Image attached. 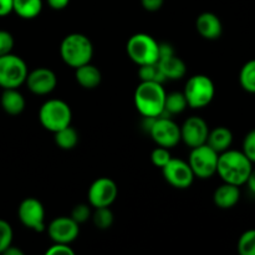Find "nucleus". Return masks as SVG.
Returning a JSON list of instances; mask_svg holds the SVG:
<instances>
[{
    "mask_svg": "<svg viewBox=\"0 0 255 255\" xmlns=\"http://www.w3.org/2000/svg\"><path fill=\"white\" fill-rule=\"evenodd\" d=\"M253 169V163L243 151L227 149L219 153L218 164H217V174L226 183L234 186H243L248 181V177Z\"/></svg>",
    "mask_w": 255,
    "mask_h": 255,
    "instance_id": "1",
    "label": "nucleus"
},
{
    "mask_svg": "<svg viewBox=\"0 0 255 255\" xmlns=\"http://www.w3.org/2000/svg\"><path fill=\"white\" fill-rule=\"evenodd\" d=\"M166 95L163 84L141 81L134 91V106L143 117H159L164 112Z\"/></svg>",
    "mask_w": 255,
    "mask_h": 255,
    "instance_id": "2",
    "label": "nucleus"
},
{
    "mask_svg": "<svg viewBox=\"0 0 255 255\" xmlns=\"http://www.w3.org/2000/svg\"><path fill=\"white\" fill-rule=\"evenodd\" d=\"M60 55L67 66L72 69L91 62L94 56V46L86 35L72 32L66 35L60 45Z\"/></svg>",
    "mask_w": 255,
    "mask_h": 255,
    "instance_id": "3",
    "label": "nucleus"
},
{
    "mask_svg": "<svg viewBox=\"0 0 255 255\" xmlns=\"http://www.w3.org/2000/svg\"><path fill=\"white\" fill-rule=\"evenodd\" d=\"M126 51L129 59L138 66L156 64L159 59V42L146 32H137L127 41Z\"/></svg>",
    "mask_w": 255,
    "mask_h": 255,
    "instance_id": "4",
    "label": "nucleus"
},
{
    "mask_svg": "<svg viewBox=\"0 0 255 255\" xmlns=\"http://www.w3.org/2000/svg\"><path fill=\"white\" fill-rule=\"evenodd\" d=\"M72 111L69 104L59 99L45 101L39 110V121L47 131L57 132L59 129L71 125Z\"/></svg>",
    "mask_w": 255,
    "mask_h": 255,
    "instance_id": "5",
    "label": "nucleus"
},
{
    "mask_svg": "<svg viewBox=\"0 0 255 255\" xmlns=\"http://www.w3.org/2000/svg\"><path fill=\"white\" fill-rule=\"evenodd\" d=\"M187 105L191 109L201 110L208 106L216 95V86L207 75H194L189 77L183 90Z\"/></svg>",
    "mask_w": 255,
    "mask_h": 255,
    "instance_id": "6",
    "label": "nucleus"
},
{
    "mask_svg": "<svg viewBox=\"0 0 255 255\" xmlns=\"http://www.w3.org/2000/svg\"><path fill=\"white\" fill-rule=\"evenodd\" d=\"M27 65L20 56L6 54L0 56V87L19 89L26 81Z\"/></svg>",
    "mask_w": 255,
    "mask_h": 255,
    "instance_id": "7",
    "label": "nucleus"
},
{
    "mask_svg": "<svg viewBox=\"0 0 255 255\" xmlns=\"http://www.w3.org/2000/svg\"><path fill=\"white\" fill-rule=\"evenodd\" d=\"M218 157V152L214 151L207 143L192 148L188 163L193 171L194 177L201 179H208L213 177L217 173Z\"/></svg>",
    "mask_w": 255,
    "mask_h": 255,
    "instance_id": "8",
    "label": "nucleus"
},
{
    "mask_svg": "<svg viewBox=\"0 0 255 255\" xmlns=\"http://www.w3.org/2000/svg\"><path fill=\"white\" fill-rule=\"evenodd\" d=\"M148 133L157 146L166 148H173L181 141V127L167 115H161L153 120Z\"/></svg>",
    "mask_w": 255,
    "mask_h": 255,
    "instance_id": "9",
    "label": "nucleus"
},
{
    "mask_svg": "<svg viewBox=\"0 0 255 255\" xmlns=\"http://www.w3.org/2000/svg\"><path fill=\"white\" fill-rule=\"evenodd\" d=\"M17 217L25 228L41 233L46 231L45 224V208L36 198H26L17 208Z\"/></svg>",
    "mask_w": 255,
    "mask_h": 255,
    "instance_id": "10",
    "label": "nucleus"
},
{
    "mask_svg": "<svg viewBox=\"0 0 255 255\" xmlns=\"http://www.w3.org/2000/svg\"><path fill=\"white\" fill-rule=\"evenodd\" d=\"M162 174L167 183L177 189L189 188L196 178L188 162L181 158H171L162 168Z\"/></svg>",
    "mask_w": 255,
    "mask_h": 255,
    "instance_id": "11",
    "label": "nucleus"
},
{
    "mask_svg": "<svg viewBox=\"0 0 255 255\" xmlns=\"http://www.w3.org/2000/svg\"><path fill=\"white\" fill-rule=\"evenodd\" d=\"M119 196V188L115 181L107 177H101L96 181L92 182L87 192L90 206L94 208H101V207H110Z\"/></svg>",
    "mask_w": 255,
    "mask_h": 255,
    "instance_id": "12",
    "label": "nucleus"
},
{
    "mask_svg": "<svg viewBox=\"0 0 255 255\" xmlns=\"http://www.w3.org/2000/svg\"><path fill=\"white\" fill-rule=\"evenodd\" d=\"M47 236L54 243L70 244L76 241L80 234V224L71 217H57L46 227Z\"/></svg>",
    "mask_w": 255,
    "mask_h": 255,
    "instance_id": "13",
    "label": "nucleus"
},
{
    "mask_svg": "<svg viewBox=\"0 0 255 255\" xmlns=\"http://www.w3.org/2000/svg\"><path fill=\"white\" fill-rule=\"evenodd\" d=\"M208 134V124L198 116L188 117L181 127V141H183L189 148L207 143Z\"/></svg>",
    "mask_w": 255,
    "mask_h": 255,
    "instance_id": "14",
    "label": "nucleus"
},
{
    "mask_svg": "<svg viewBox=\"0 0 255 255\" xmlns=\"http://www.w3.org/2000/svg\"><path fill=\"white\" fill-rule=\"evenodd\" d=\"M25 84L34 95H49L56 89L57 76L47 67H37L27 74Z\"/></svg>",
    "mask_w": 255,
    "mask_h": 255,
    "instance_id": "15",
    "label": "nucleus"
},
{
    "mask_svg": "<svg viewBox=\"0 0 255 255\" xmlns=\"http://www.w3.org/2000/svg\"><path fill=\"white\" fill-rule=\"evenodd\" d=\"M196 29L203 39L217 40L222 36L223 25L221 19L214 12L206 11L199 14L197 17Z\"/></svg>",
    "mask_w": 255,
    "mask_h": 255,
    "instance_id": "16",
    "label": "nucleus"
},
{
    "mask_svg": "<svg viewBox=\"0 0 255 255\" xmlns=\"http://www.w3.org/2000/svg\"><path fill=\"white\" fill-rule=\"evenodd\" d=\"M239 199H241L239 187L231 183H226V182L222 186H219L213 194L214 204L221 209L233 208L237 206Z\"/></svg>",
    "mask_w": 255,
    "mask_h": 255,
    "instance_id": "17",
    "label": "nucleus"
},
{
    "mask_svg": "<svg viewBox=\"0 0 255 255\" xmlns=\"http://www.w3.org/2000/svg\"><path fill=\"white\" fill-rule=\"evenodd\" d=\"M157 66L159 67L166 80H181L186 76V62L181 57L177 56L176 54L158 59Z\"/></svg>",
    "mask_w": 255,
    "mask_h": 255,
    "instance_id": "18",
    "label": "nucleus"
},
{
    "mask_svg": "<svg viewBox=\"0 0 255 255\" xmlns=\"http://www.w3.org/2000/svg\"><path fill=\"white\" fill-rule=\"evenodd\" d=\"M75 70H76L75 71V77H76L77 84L81 87H84V89L94 90L99 87L100 84H101V71L95 65H92L91 62L82 65V66L77 67Z\"/></svg>",
    "mask_w": 255,
    "mask_h": 255,
    "instance_id": "19",
    "label": "nucleus"
},
{
    "mask_svg": "<svg viewBox=\"0 0 255 255\" xmlns=\"http://www.w3.org/2000/svg\"><path fill=\"white\" fill-rule=\"evenodd\" d=\"M0 104L7 115L17 116L24 111L26 102H25L24 96L17 91V89H5L1 95Z\"/></svg>",
    "mask_w": 255,
    "mask_h": 255,
    "instance_id": "20",
    "label": "nucleus"
},
{
    "mask_svg": "<svg viewBox=\"0 0 255 255\" xmlns=\"http://www.w3.org/2000/svg\"><path fill=\"white\" fill-rule=\"evenodd\" d=\"M232 143H233V133L227 127L219 126L209 131L207 144L218 153H222V152L231 148Z\"/></svg>",
    "mask_w": 255,
    "mask_h": 255,
    "instance_id": "21",
    "label": "nucleus"
},
{
    "mask_svg": "<svg viewBox=\"0 0 255 255\" xmlns=\"http://www.w3.org/2000/svg\"><path fill=\"white\" fill-rule=\"evenodd\" d=\"M41 10L42 0H14V5H12V11L25 20L37 17Z\"/></svg>",
    "mask_w": 255,
    "mask_h": 255,
    "instance_id": "22",
    "label": "nucleus"
},
{
    "mask_svg": "<svg viewBox=\"0 0 255 255\" xmlns=\"http://www.w3.org/2000/svg\"><path fill=\"white\" fill-rule=\"evenodd\" d=\"M54 138L56 146L59 148L65 149V151L75 148L77 143H79V133H77V131L74 127H71V125L55 132Z\"/></svg>",
    "mask_w": 255,
    "mask_h": 255,
    "instance_id": "23",
    "label": "nucleus"
},
{
    "mask_svg": "<svg viewBox=\"0 0 255 255\" xmlns=\"http://www.w3.org/2000/svg\"><path fill=\"white\" fill-rule=\"evenodd\" d=\"M187 100L183 92H169L166 95L164 101V112L162 115L172 117L173 115H179L187 109Z\"/></svg>",
    "mask_w": 255,
    "mask_h": 255,
    "instance_id": "24",
    "label": "nucleus"
},
{
    "mask_svg": "<svg viewBox=\"0 0 255 255\" xmlns=\"http://www.w3.org/2000/svg\"><path fill=\"white\" fill-rule=\"evenodd\" d=\"M242 89L249 94H255V59L246 62L239 74Z\"/></svg>",
    "mask_w": 255,
    "mask_h": 255,
    "instance_id": "25",
    "label": "nucleus"
},
{
    "mask_svg": "<svg viewBox=\"0 0 255 255\" xmlns=\"http://www.w3.org/2000/svg\"><path fill=\"white\" fill-rule=\"evenodd\" d=\"M96 211L91 214L92 222H94L95 227L101 231H106V229L111 228L114 224V213L110 209V207H101V208H95Z\"/></svg>",
    "mask_w": 255,
    "mask_h": 255,
    "instance_id": "26",
    "label": "nucleus"
},
{
    "mask_svg": "<svg viewBox=\"0 0 255 255\" xmlns=\"http://www.w3.org/2000/svg\"><path fill=\"white\" fill-rule=\"evenodd\" d=\"M138 76L141 81H152L158 82V84H163L164 81H167L159 67L157 66V62L156 64L141 65L138 69Z\"/></svg>",
    "mask_w": 255,
    "mask_h": 255,
    "instance_id": "27",
    "label": "nucleus"
},
{
    "mask_svg": "<svg viewBox=\"0 0 255 255\" xmlns=\"http://www.w3.org/2000/svg\"><path fill=\"white\" fill-rule=\"evenodd\" d=\"M238 252L242 255H255V229L242 234L238 241Z\"/></svg>",
    "mask_w": 255,
    "mask_h": 255,
    "instance_id": "28",
    "label": "nucleus"
},
{
    "mask_svg": "<svg viewBox=\"0 0 255 255\" xmlns=\"http://www.w3.org/2000/svg\"><path fill=\"white\" fill-rule=\"evenodd\" d=\"M12 228L6 221L0 219V254L4 253L12 244Z\"/></svg>",
    "mask_w": 255,
    "mask_h": 255,
    "instance_id": "29",
    "label": "nucleus"
},
{
    "mask_svg": "<svg viewBox=\"0 0 255 255\" xmlns=\"http://www.w3.org/2000/svg\"><path fill=\"white\" fill-rule=\"evenodd\" d=\"M171 152H169V148H166V147L158 146L152 151L151 153V161L153 163V166L158 167V168H163L169 161H171Z\"/></svg>",
    "mask_w": 255,
    "mask_h": 255,
    "instance_id": "30",
    "label": "nucleus"
},
{
    "mask_svg": "<svg viewBox=\"0 0 255 255\" xmlns=\"http://www.w3.org/2000/svg\"><path fill=\"white\" fill-rule=\"evenodd\" d=\"M91 209H90V207L87 206V204L80 203L76 204V206L72 208L71 218L74 219L76 223L81 224L85 223L86 221H89V219L91 218Z\"/></svg>",
    "mask_w": 255,
    "mask_h": 255,
    "instance_id": "31",
    "label": "nucleus"
},
{
    "mask_svg": "<svg viewBox=\"0 0 255 255\" xmlns=\"http://www.w3.org/2000/svg\"><path fill=\"white\" fill-rule=\"evenodd\" d=\"M243 153L252 163H255V129L248 132L243 141Z\"/></svg>",
    "mask_w": 255,
    "mask_h": 255,
    "instance_id": "32",
    "label": "nucleus"
},
{
    "mask_svg": "<svg viewBox=\"0 0 255 255\" xmlns=\"http://www.w3.org/2000/svg\"><path fill=\"white\" fill-rule=\"evenodd\" d=\"M14 47V37L6 30H0V56L10 54Z\"/></svg>",
    "mask_w": 255,
    "mask_h": 255,
    "instance_id": "33",
    "label": "nucleus"
},
{
    "mask_svg": "<svg viewBox=\"0 0 255 255\" xmlns=\"http://www.w3.org/2000/svg\"><path fill=\"white\" fill-rule=\"evenodd\" d=\"M75 252L72 251L69 244L54 243L46 251V255H74Z\"/></svg>",
    "mask_w": 255,
    "mask_h": 255,
    "instance_id": "34",
    "label": "nucleus"
},
{
    "mask_svg": "<svg viewBox=\"0 0 255 255\" xmlns=\"http://www.w3.org/2000/svg\"><path fill=\"white\" fill-rule=\"evenodd\" d=\"M141 4L147 11H158L164 4V0H141Z\"/></svg>",
    "mask_w": 255,
    "mask_h": 255,
    "instance_id": "35",
    "label": "nucleus"
},
{
    "mask_svg": "<svg viewBox=\"0 0 255 255\" xmlns=\"http://www.w3.org/2000/svg\"><path fill=\"white\" fill-rule=\"evenodd\" d=\"M12 5L14 0H0V17L6 16L12 12Z\"/></svg>",
    "mask_w": 255,
    "mask_h": 255,
    "instance_id": "36",
    "label": "nucleus"
},
{
    "mask_svg": "<svg viewBox=\"0 0 255 255\" xmlns=\"http://www.w3.org/2000/svg\"><path fill=\"white\" fill-rule=\"evenodd\" d=\"M171 55H174V49L171 44H168V42L159 44V59L161 57L171 56Z\"/></svg>",
    "mask_w": 255,
    "mask_h": 255,
    "instance_id": "37",
    "label": "nucleus"
},
{
    "mask_svg": "<svg viewBox=\"0 0 255 255\" xmlns=\"http://www.w3.org/2000/svg\"><path fill=\"white\" fill-rule=\"evenodd\" d=\"M70 0H47V4L54 10H62L69 5Z\"/></svg>",
    "mask_w": 255,
    "mask_h": 255,
    "instance_id": "38",
    "label": "nucleus"
},
{
    "mask_svg": "<svg viewBox=\"0 0 255 255\" xmlns=\"http://www.w3.org/2000/svg\"><path fill=\"white\" fill-rule=\"evenodd\" d=\"M247 186H248L249 191L252 192V193L255 194V169L253 168L252 169L251 174H249L248 177V181H247Z\"/></svg>",
    "mask_w": 255,
    "mask_h": 255,
    "instance_id": "39",
    "label": "nucleus"
},
{
    "mask_svg": "<svg viewBox=\"0 0 255 255\" xmlns=\"http://www.w3.org/2000/svg\"><path fill=\"white\" fill-rule=\"evenodd\" d=\"M2 254H5V255H24V252H22L21 249L16 248V247H14L11 244V246H10L9 248H7L6 251H5Z\"/></svg>",
    "mask_w": 255,
    "mask_h": 255,
    "instance_id": "40",
    "label": "nucleus"
}]
</instances>
